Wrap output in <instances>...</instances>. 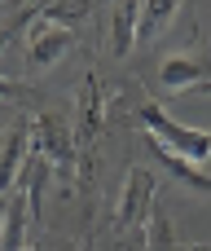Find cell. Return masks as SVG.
I'll list each match as a JSON object with an SVG mask.
<instances>
[{
	"instance_id": "cell-1",
	"label": "cell",
	"mask_w": 211,
	"mask_h": 251,
	"mask_svg": "<svg viewBox=\"0 0 211 251\" xmlns=\"http://www.w3.org/2000/svg\"><path fill=\"white\" fill-rule=\"evenodd\" d=\"M154 194H159V176L150 168H128V181L119 190V203H115V221H110V234H115V247L123 251H141L145 247V229H150V216H154Z\"/></svg>"
},
{
	"instance_id": "cell-2",
	"label": "cell",
	"mask_w": 211,
	"mask_h": 251,
	"mask_svg": "<svg viewBox=\"0 0 211 251\" xmlns=\"http://www.w3.org/2000/svg\"><path fill=\"white\" fill-rule=\"evenodd\" d=\"M141 128H145V137H150V141L167 146L172 154H181V159H189V163L211 159V132L189 128V124H176L159 101H145V106H141Z\"/></svg>"
},
{
	"instance_id": "cell-3",
	"label": "cell",
	"mask_w": 211,
	"mask_h": 251,
	"mask_svg": "<svg viewBox=\"0 0 211 251\" xmlns=\"http://www.w3.org/2000/svg\"><path fill=\"white\" fill-rule=\"evenodd\" d=\"M26 128H31V159L40 168H48L53 176H66L70 163H75V132H70V124L48 110V115H35Z\"/></svg>"
},
{
	"instance_id": "cell-4",
	"label": "cell",
	"mask_w": 211,
	"mask_h": 251,
	"mask_svg": "<svg viewBox=\"0 0 211 251\" xmlns=\"http://www.w3.org/2000/svg\"><path fill=\"white\" fill-rule=\"evenodd\" d=\"M75 44V35H70V26H62V22H48V18H40L35 13V22H31V31H26V66L35 71V75H44L66 49Z\"/></svg>"
},
{
	"instance_id": "cell-5",
	"label": "cell",
	"mask_w": 211,
	"mask_h": 251,
	"mask_svg": "<svg viewBox=\"0 0 211 251\" xmlns=\"http://www.w3.org/2000/svg\"><path fill=\"white\" fill-rule=\"evenodd\" d=\"M211 79V53H172L159 71V84L176 97L185 93H198L203 84Z\"/></svg>"
},
{
	"instance_id": "cell-6",
	"label": "cell",
	"mask_w": 211,
	"mask_h": 251,
	"mask_svg": "<svg viewBox=\"0 0 211 251\" xmlns=\"http://www.w3.org/2000/svg\"><path fill=\"white\" fill-rule=\"evenodd\" d=\"M137 31H141V0H115V9H110V53L128 57L137 49Z\"/></svg>"
},
{
	"instance_id": "cell-7",
	"label": "cell",
	"mask_w": 211,
	"mask_h": 251,
	"mask_svg": "<svg viewBox=\"0 0 211 251\" xmlns=\"http://www.w3.org/2000/svg\"><path fill=\"white\" fill-rule=\"evenodd\" d=\"M26 159H31V128L22 124V128L9 132V141H4V150H0V194H9V185L22 176Z\"/></svg>"
},
{
	"instance_id": "cell-8",
	"label": "cell",
	"mask_w": 211,
	"mask_h": 251,
	"mask_svg": "<svg viewBox=\"0 0 211 251\" xmlns=\"http://www.w3.org/2000/svg\"><path fill=\"white\" fill-rule=\"evenodd\" d=\"M181 9H185V0H141V31H137V44H154V40L176 22Z\"/></svg>"
},
{
	"instance_id": "cell-9",
	"label": "cell",
	"mask_w": 211,
	"mask_h": 251,
	"mask_svg": "<svg viewBox=\"0 0 211 251\" xmlns=\"http://www.w3.org/2000/svg\"><path fill=\"white\" fill-rule=\"evenodd\" d=\"M150 141V137H145ZM150 154L163 163V172H172L181 185H189V190H198V194H211V176L198 168V163H189V159H181V154H172L167 146H159V141H150Z\"/></svg>"
},
{
	"instance_id": "cell-10",
	"label": "cell",
	"mask_w": 211,
	"mask_h": 251,
	"mask_svg": "<svg viewBox=\"0 0 211 251\" xmlns=\"http://www.w3.org/2000/svg\"><path fill=\"white\" fill-rule=\"evenodd\" d=\"M145 251H181L176 229H172V216H167L163 207H154V216H150V229H145Z\"/></svg>"
},
{
	"instance_id": "cell-11",
	"label": "cell",
	"mask_w": 211,
	"mask_h": 251,
	"mask_svg": "<svg viewBox=\"0 0 211 251\" xmlns=\"http://www.w3.org/2000/svg\"><path fill=\"white\" fill-rule=\"evenodd\" d=\"M88 9H93V0H44V4H40V18L70 26V22L88 18Z\"/></svg>"
},
{
	"instance_id": "cell-12",
	"label": "cell",
	"mask_w": 211,
	"mask_h": 251,
	"mask_svg": "<svg viewBox=\"0 0 211 251\" xmlns=\"http://www.w3.org/2000/svg\"><path fill=\"white\" fill-rule=\"evenodd\" d=\"M4 216H9V194H0V234H4Z\"/></svg>"
},
{
	"instance_id": "cell-13",
	"label": "cell",
	"mask_w": 211,
	"mask_h": 251,
	"mask_svg": "<svg viewBox=\"0 0 211 251\" xmlns=\"http://www.w3.org/2000/svg\"><path fill=\"white\" fill-rule=\"evenodd\" d=\"M181 251H211V247H198V243H189V247H181Z\"/></svg>"
},
{
	"instance_id": "cell-14",
	"label": "cell",
	"mask_w": 211,
	"mask_h": 251,
	"mask_svg": "<svg viewBox=\"0 0 211 251\" xmlns=\"http://www.w3.org/2000/svg\"><path fill=\"white\" fill-rule=\"evenodd\" d=\"M198 93H211V79H207V84H203V88H198Z\"/></svg>"
},
{
	"instance_id": "cell-15",
	"label": "cell",
	"mask_w": 211,
	"mask_h": 251,
	"mask_svg": "<svg viewBox=\"0 0 211 251\" xmlns=\"http://www.w3.org/2000/svg\"><path fill=\"white\" fill-rule=\"evenodd\" d=\"M0 115H4V101H0Z\"/></svg>"
},
{
	"instance_id": "cell-16",
	"label": "cell",
	"mask_w": 211,
	"mask_h": 251,
	"mask_svg": "<svg viewBox=\"0 0 211 251\" xmlns=\"http://www.w3.org/2000/svg\"><path fill=\"white\" fill-rule=\"evenodd\" d=\"M26 251H31V247H26Z\"/></svg>"
}]
</instances>
